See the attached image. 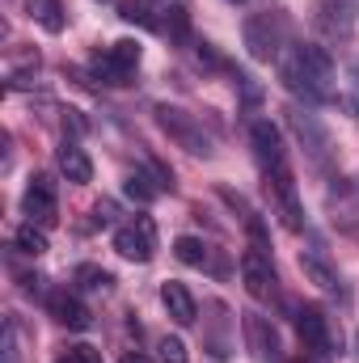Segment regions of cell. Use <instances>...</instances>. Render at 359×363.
I'll return each instance as SVG.
<instances>
[{"mask_svg":"<svg viewBox=\"0 0 359 363\" xmlns=\"http://www.w3.org/2000/svg\"><path fill=\"white\" fill-rule=\"evenodd\" d=\"M279 77H283L287 89L296 93V97H304L309 106L334 101V60H330V51L317 47V43H300V47L283 51Z\"/></svg>","mask_w":359,"mask_h":363,"instance_id":"6da1fadb","label":"cell"},{"mask_svg":"<svg viewBox=\"0 0 359 363\" xmlns=\"http://www.w3.org/2000/svg\"><path fill=\"white\" fill-rule=\"evenodd\" d=\"M287 34H292V21H287V13H279V9H267V13L245 17V30H241L245 51H250V60H254V64L283 60V47H292V43H287Z\"/></svg>","mask_w":359,"mask_h":363,"instance_id":"7a4b0ae2","label":"cell"},{"mask_svg":"<svg viewBox=\"0 0 359 363\" xmlns=\"http://www.w3.org/2000/svg\"><path fill=\"white\" fill-rule=\"evenodd\" d=\"M157 127H161L178 148H186L190 157H211V152H216L207 127H203L194 114H186L182 106H157Z\"/></svg>","mask_w":359,"mask_h":363,"instance_id":"3957f363","label":"cell"},{"mask_svg":"<svg viewBox=\"0 0 359 363\" xmlns=\"http://www.w3.org/2000/svg\"><path fill=\"white\" fill-rule=\"evenodd\" d=\"M287 127H292V135L300 140V148H304L309 165L330 169V161H334V140H330V131L317 123V114H309V110L292 106V110H287Z\"/></svg>","mask_w":359,"mask_h":363,"instance_id":"277c9868","label":"cell"},{"mask_svg":"<svg viewBox=\"0 0 359 363\" xmlns=\"http://www.w3.org/2000/svg\"><path fill=\"white\" fill-rule=\"evenodd\" d=\"M140 55H144V47L136 38H118L106 55H93L89 68L101 85H131V77L140 68Z\"/></svg>","mask_w":359,"mask_h":363,"instance_id":"5b68a950","label":"cell"},{"mask_svg":"<svg viewBox=\"0 0 359 363\" xmlns=\"http://www.w3.org/2000/svg\"><path fill=\"white\" fill-rule=\"evenodd\" d=\"M267 194H270V203H275V211H279V220H283V228L300 233L304 228V207H300V186L292 178L287 161L267 169Z\"/></svg>","mask_w":359,"mask_h":363,"instance_id":"8992f818","label":"cell"},{"mask_svg":"<svg viewBox=\"0 0 359 363\" xmlns=\"http://www.w3.org/2000/svg\"><path fill=\"white\" fill-rule=\"evenodd\" d=\"M313 26H317L330 43H347L359 26V9L351 0H317V4H313Z\"/></svg>","mask_w":359,"mask_h":363,"instance_id":"52a82bcc","label":"cell"},{"mask_svg":"<svg viewBox=\"0 0 359 363\" xmlns=\"http://www.w3.org/2000/svg\"><path fill=\"white\" fill-rule=\"evenodd\" d=\"M21 211H26V220L38 224V228H51V224L60 220V194H55V182L47 178V174H34V178H30L26 194H21Z\"/></svg>","mask_w":359,"mask_h":363,"instance_id":"ba28073f","label":"cell"},{"mask_svg":"<svg viewBox=\"0 0 359 363\" xmlns=\"http://www.w3.org/2000/svg\"><path fill=\"white\" fill-rule=\"evenodd\" d=\"M114 250L127 262H153V254H157V224L148 216H136L131 224L114 228Z\"/></svg>","mask_w":359,"mask_h":363,"instance_id":"9c48e42d","label":"cell"},{"mask_svg":"<svg viewBox=\"0 0 359 363\" xmlns=\"http://www.w3.org/2000/svg\"><path fill=\"white\" fill-rule=\"evenodd\" d=\"M241 330H245V347L254 351V359L287 363V359H283L279 330H275V321H270V317H263V313H245V317H241Z\"/></svg>","mask_w":359,"mask_h":363,"instance_id":"30bf717a","label":"cell"},{"mask_svg":"<svg viewBox=\"0 0 359 363\" xmlns=\"http://www.w3.org/2000/svg\"><path fill=\"white\" fill-rule=\"evenodd\" d=\"M296 334H300V342L317 355V359H326V355H334V334H330V317L317 308V304H304V308H296Z\"/></svg>","mask_w":359,"mask_h":363,"instance_id":"8fae6325","label":"cell"},{"mask_svg":"<svg viewBox=\"0 0 359 363\" xmlns=\"http://www.w3.org/2000/svg\"><path fill=\"white\" fill-rule=\"evenodd\" d=\"M241 279H245V291L254 300H263V304L279 296V274L270 267V254H263V250H245L241 254Z\"/></svg>","mask_w":359,"mask_h":363,"instance_id":"7c38bea8","label":"cell"},{"mask_svg":"<svg viewBox=\"0 0 359 363\" xmlns=\"http://www.w3.org/2000/svg\"><path fill=\"white\" fill-rule=\"evenodd\" d=\"M47 313H51L60 325H68V330H89V325H93V313L81 304V296H77V291H68V287L47 291Z\"/></svg>","mask_w":359,"mask_h":363,"instance_id":"4fadbf2b","label":"cell"},{"mask_svg":"<svg viewBox=\"0 0 359 363\" xmlns=\"http://www.w3.org/2000/svg\"><path fill=\"white\" fill-rule=\"evenodd\" d=\"M250 144H254V157H258L263 169L283 165V135H279V127L270 118H254L250 123Z\"/></svg>","mask_w":359,"mask_h":363,"instance_id":"5bb4252c","label":"cell"},{"mask_svg":"<svg viewBox=\"0 0 359 363\" xmlns=\"http://www.w3.org/2000/svg\"><path fill=\"white\" fill-rule=\"evenodd\" d=\"M55 161H60V174L68 182H77V186H85L93 178V161H89V152L81 148V140H64L60 152H55Z\"/></svg>","mask_w":359,"mask_h":363,"instance_id":"9a60e30c","label":"cell"},{"mask_svg":"<svg viewBox=\"0 0 359 363\" xmlns=\"http://www.w3.org/2000/svg\"><path fill=\"white\" fill-rule=\"evenodd\" d=\"M161 304H165V313H170L178 325H194V317H199L194 296L186 291V283H178V279H170V283L161 287Z\"/></svg>","mask_w":359,"mask_h":363,"instance_id":"2e32d148","label":"cell"},{"mask_svg":"<svg viewBox=\"0 0 359 363\" xmlns=\"http://www.w3.org/2000/svg\"><path fill=\"white\" fill-rule=\"evenodd\" d=\"M300 271H304V279L309 283H317L321 291H334L338 287V271L326 262V254H317V250H304L300 254Z\"/></svg>","mask_w":359,"mask_h":363,"instance_id":"e0dca14e","label":"cell"},{"mask_svg":"<svg viewBox=\"0 0 359 363\" xmlns=\"http://www.w3.org/2000/svg\"><path fill=\"white\" fill-rule=\"evenodd\" d=\"M26 13H30L47 34H60V30H64V21H68L60 0H26Z\"/></svg>","mask_w":359,"mask_h":363,"instance_id":"ac0fdd59","label":"cell"},{"mask_svg":"<svg viewBox=\"0 0 359 363\" xmlns=\"http://www.w3.org/2000/svg\"><path fill=\"white\" fill-rule=\"evenodd\" d=\"M165 17H161V34H170V43H178L186 47L190 43V13L182 9V4H170V9H161Z\"/></svg>","mask_w":359,"mask_h":363,"instance_id":"d6986e66","label":"cell"},{"mask_svg":"<svg viewBox=\"0 0 359 363\" xmlns=\"http://www.w3.org/2000/svg\"><path fill=\"white\" fill-rule=\"evenodd\" d=\"M161 190H165V182L157 178V174H153V178H148V174H127V182H123V194L136 199V203H153Z\"/></svg>","mask_w":359,"mask_h":363,"instance_id":"ffe728a7","label":"cell"},{"mask_svg":"<svg viewBox=\"0 0 359 363\" xmlns=\"http://www.w3.org/2000/svg\"><path fill=\"white\" fill-rule=\"evenodd\" d=\"M118 17L131 21V26H144V30H161V17H157V9L148 0H123L118 4Z\"/></svg>","mask_w":359,"mask_h":363,"instance_id":"44dd1931","label":"cell"},{"mask_svg":"<svg viewBox=\"0 0 359 363\" xmlns=\"http://www.w3.org/2000/svg\"><path fill=\"white\" fill-rule=\"evenodd\" d=\"M72 283H77L81 291H110V287H114V274L101 271V267H93V262H81V267L72 271Z\"/></svg>","mask_w":359,"mask_h":363,"instance_id":"7402d4cb","label":"cell"},{"mask_svg":"<svg viewBox=\"0 0 359 363\" xmlns=\"http://www.w3.org/2000/svg\"><path fill=\"white\" fill-rule=\"evenodd\" d=\"M13 241H17V250H21V254H30V258L47 254V233H43L38 224H30V220L17 228V237H13Z\"/></svg>","mask_w":359,"mask_h":363,"instance_id":"603a6c76","label":"cell"},{"mask_svg":"<svg viewBox=\"0 0 359 363\" xmlns=\"http://www.w3.org/2000/svg\"><path fill=\"white\" fill-rule=\"evenodd\" d=\"M207 254H211V250H207L199 237H178V241H174V258L186 262V267H207Z\"/></svg>","mask_w":359,"mask_h":363,"instance_id":"cb8c5ba5","label":"cell"},{"mask_svg":"<svg viewBox=\"0 0 359 363\" xmlns=\"http://www.w3.org/2000/svg\"><path fill=\"white\" fill-rule=\"evenodd\" d=\"M157 351H161V363H186V342H182V338H170V334H165Z\"/></svg>","mask_w":359,"mask_h":363,"instance_id":"d4e9b609","label":"cell"},{"mask_svg":"<svg viewBox=\"0 0 359 363\" xmlns=\"http://www.w3.org/2000/svg\"><path fill=\"white\" fill-rule=\"evenodd\" d=\"M347 110L359 118V60L347 64Z\"/></svg>","mask_w":359,"mask_h":363,"instance_id":"484cf974","label":"cell"},{"mask_svg":"<svg viewBox=\"0 0 359 363\" xmlns=\"http://www.w3.org/2000/svg\"><path fill=\"white\" fill-rule=\"evenodd\" d=\"M4 363H17V321H4Z\"/></svg>","mask_w":359,"mask_h":363,"instance_id":"4316f807","label":"cell"},{"mask_svg":"<svg viewBox=\"0 0 359 363\" xmlns=\"http://www.w3.org/2000/svg\"><path fill=\"white\" fill-rule=\"evenodd\" d=\"M237 85H241V93H245L250 101H258V97H263V89L254 85V77H245V72H237Z\"/></svg>","mask_w":359,"mask_h":363,"instance_id":"83f0119b","label":"cell"},{"mask_svg":"<svg viewBox=\"0 0 359 363\" xmlns=\"http://www.w3.org/2000/svg\"><path fill=\"white\" fill-rule=\"evenodd\" d=\"M199 60H203L207 68H224V60H220V55L211 51V43H199Z\"/></svg>","mask_w":359,"mask_h":363,"instance_id":"f1b7e54d","label":"cell"},{"mask_svg":"<svg viewBox=\"0 0 359 363\" xmlns=\"http://www.w3.org/2000/svg\"><path fill=\"white\" fill-rule=\"evenodd\" d=\"M93 216H97V224H110V220H114V203H97Z\"/></svg>","mask_w":359,"mask_h":363,"instance_id":"f546056e","label":"cell"},{"mask_svg":"<svg viewBox=\"0 0 359 363\" xmlns=\"http://www.w3.org/2000/svg\"><path fill=\"white\" fill-rule=\"evenodd\" d=\"M77 355H81V363H101V355L93 347H77Z\"/></svg>","mask_w":359,"mask_h":363,"instance_id":"4dcf8cb0","label":"cell"},{"mask_svg":"<svg viewBox=\"0 0 359 363\" xmlns=\"http://www.w3.org/2000/svg\"><path fill=\"white\" fill-rule=\"evenodd\" d=\"M123 363H153V359H148V355H140V351H127V355H123Z\"/></svg>","mask_w":359,"mask_h":363,"instance_id":"1f68e13d","label":"cell"},{"mask_svg":"<svg viewBox=\"0 0 359 363\" xmlns=\"http://www.w3.org/2000/svg\"><path fill=\"white\" fill-rule=\"evenodd\" d=\"M55 363H81V355H77V347H72L68 355H60V359H55Z\"/></svg>","mask_w":359,"mask_h":363,"instance_id":"d6a6232c","label":"cell"},{"mask_svg":"<svg viewBox=\"0 0 359 363\" xmlns=\"http://www.w3.org/2000/svg\"><path fill=\"white\" fill-rule=\"evenodd\" d=\"M292 363H317V355H304V359H292Z\"/></svg>","mask_w":359,"mask_h":363,"instance_id":"836d02e7","label":"cell"},{"mask_svg":"<svg viewBox=\"0 0 359 363\" xmlns=\"http://www.w3.org/2000/svg\"><path fill=\"white\" fill-rule=\"evenodd\" d=\"M355 363H359V334H355Z\"/></svg>","mask_w":359,"mask_h":363,"instance_id":"e575fe53","label":"cell"},{"mask_svg":"<svg viewBox=\"0 0 359 363\" xmlns=\"http://www.w3.org/2000/svg\"><path fill=\"white\" fill-rule=\"evenodd\" d=\"M228 4H241V0H228Z\"/></svg>","mask_w":359,"mask_h":363,"instance_id":"d590c367","label":"cell"},{"mask_svg":"<svg viewBox=\"0 0 359 363\" xmlns=\"http://www.w3.org/2000/svg\"><path fill=\"white\" fill-rule=\"evenodd\" d=\"M351 4H355V9H359V0H351Z\"/></svg>","mask_w":359,"mask_h":363,"instance_id":"8d00e7d4","label":"cell"}]
</instances>
